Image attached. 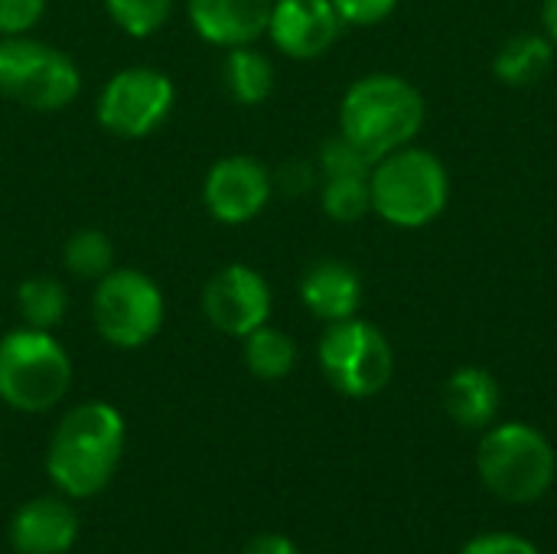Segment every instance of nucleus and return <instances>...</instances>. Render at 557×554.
<instances>
[{"instance_id":"30","label":"nucleus","mask_w":557,"mask_h":554,"mask_svg":"<svg viewBox=\"0 0 557 554\" xmlns=\"http://www.w3.org/2000/svg\"><path fill=\"white\" fill-rule=\"evenodd\" d=\"M542 23H545L548 36L557 42V0H545L542 3Z\"/></svg>"},{"instance_id":"15","label":"nucleus","mask_w":557,"mask_h":554,"mask_svg":"<svg viewBox=\"0 0 557 554\" xmlns=\"http://www.w3.org/2000/svg\"><path fill=\"white\" fill-rule=\"evenodd\" d=\"M300 300L313 317L339 323L356 317L362 304V281L343 261H317L300 281Z\"/></svg>"},{"instance_id":"7","label":"nucleus","mask_w":557,"mask_h":554,"mask_svg":"<svg viewBox=\"0 0 557 554\" xmlns=\"http://www.w3.org/2000/svg\"><path fill=\"white\" fill-rule=\"evenodd\" d=\"M163 294L157 281L134 268H111L91 297L95 330L104 343L117 349H140L147 346L163 327Z\"/></svg>"},{"instance_id":"29","label":"nucleus","mask_w":557,"mask_h":554,"mask_svg":"<svg viewBox=\"0 0 557 554\" xmlns=\"http://www.w3.org/2000/svg\"><path fill=\"white\" fill-rule=\"evenodd\" d=\"M242 554H297V545L290 542V539H284V535H274V532H268V535H255Z\"/></svg>"},{"instance_id":"6","label":"nucleus","mask_w":557,"mask_h":554,"mask_svg":"<svg viewBox=\"0 0 557 554\" xmlns=\"http://www.w3.org/2000/svg\"><path fill=\"white\" fill-rule=\"evenodd\" d=\"M78 88L82 72L62 49L29 36H0V95L33 111H62Z\"/></svg>"},{"instance_id":"28","label":"nucleus","mask_w":557,"mask_h":554,"mask_svg":"<svg viewBox=\"0 0 557 554\" xmlns=\"http://www.w3.org/2000/svg\"><path fill=\"white\" fill-rule=\"evenodd\" d=\"M310 183H313V173H310V167L300 163V160H290V163L281 167V173H277V186H284L287 193H307Z\"/></svg>"},{"instance_id":"5","label":"nucleus","mask_w":557,"mask_h":554,"mask_svg":"<svg viewBox=\"0 0 557 554\" xmlns=\"http://www.w3.org/2000/svg\"><path fill=\"white\" fill-rule=\"evenodd\" d=\"M72 385L69 353L49 330H13L0 340V398L26 415L49 411Z\"/></svg>"},{"instance_id":"26","label":"nucleus","mask_w":557,"mask_h":554,"mask_svg":"<svg viewBox=\"0 0 557 554\" xmlns=\"http://www.w3.org/2000/svg\"><path fill=\"white\" fill-rule=\"evenodd\" d=\"M336 13L343 23H352V26H372L379 20H385L398 0H333Z\"/></svg>"},{"instance_id":"19","label":"nucleus","mask_w":557,"mask_h":554,"mask_svg":"<svg viewBox=\"0 0 557 554\" xmlns=\"http://www.w3.org/2000/svg\"><path fill=\"white\" fill-rule=\"evenodd\" d=\"M245 366L255 379L277 382L294 372L297 366V343L274 330V327H258L245 336Z\"/></svg>"},{"instance_id":"2","label":"nucleus","mask_w":557,"mask_h":554,"mask_svg":"<svg viewBox=\"0 0 557 554\" xmlns=\"http://www.w3.org/2000/svg\"><path fill=\"white\" fill-rule=\"evenodd\" d=\"M424 124V98L401 75L359 78L339 104V134L372 160L408 147Z\"/></svg>"},{"instance_id":"20","label":"nucleus","mask_w":557,"mask_h":554,"mask_svg":"<svg viewBox=\"0 0 557 554\" xmlns=\"http://www.w3.org/2000/svg\"><path fill=\"white\" fill-rule=\"evenodd\" d=\"M16 307L26 327L33 330H52L65 320L69 294L55 278H26L16 287Z\"/></svg>"},{"instance_id":"21","label":"nucleus","mask_w":557,"mask_h":554,"mask_svg":"<svg viewBox=\"0 0 557 554\" xmlns=\"http://www.w3.org/2000/svg\"><path fill=\"white\" fill-rule=\"evenodd\" d=\"M62 258L75 278H88V281H101L114 268L111 238L98 229H78L75 235H69Z\"/></svg>"},{"instance_id":"17","label":"nucleus","mask_w":557,"mask_h":554,"mask_svg":"<svg viewBox=\"0 0 557 554\" xmlns=\"http://www.w3.org/2000/svg\"><path fill=\"white\" fill-rule=\"evenodd\" d=\"M552 42L539 33H519L512 36L493 59V72L503 85H512V88H525V85H535L548 65H552Z\"/></svg>"},{"instance_id":"22","label":"nucleus","mask_w":557,"mask_h":554,"mask_svg":"<svg viewBox=\"0 0 557 554\" xmlns=\"http://www.w3.org/2000/svg\"><path fill=\"white\" fill-rule=\"evenodd\" d=\"M111 20L127 36H153L173 13V0H104Z\"/></svg>"},{"instance_id":"24","label":"nucleus","mask_w":557,"mask_h":554,"mask_svg":"<svg viewBox=\"0 0 557 554\" xmlns=\"http://www.w3.org/2000/svg\"><path fill=\"white\" fill-rule=\"evenodd\" d=\"M320 167H323L326 180H339V176L369 180L375 160H372L369 153H362L352 140H346V137L339 134V137H330V140L323 144V150H320Z\"/></svg>"},{"instance_id":"12","label":"nucleus","mask_w":557,"mask_h":554,"mask_svg":"<svg viewBox=\"0 0 557 554\" xmlns=\"http://www.w3.org/2000/svg\"><path fill=\"white\" fill-rule=\"evenodd\" d=\"M343 20L333 0H274L268 33L290 59H317L339 39Z\"/></svg>"},{"instance_id":"27","label":"nucleus","mask_w":557,"mask_h":554,"mask_svg":"<svg viewBox=\"0 0 557 554\" xmlns=\"http://www.w3.org/2000/svg\"><path fill=\"white\" fill-rule=\"evenodd\" d=\"M460 554H542L532 542H525L522 535L512 532H490L473 539Z\"/></svg>"},{"instance_id":"9","label":"nucleus","mask_w":557,"mask_h":554,"mask_svg":"<svg viewBox=\"0 0 557 554\" xmlns=\"http://www.w3.org/2000/svg\"><path fill=\"white\" fill-rule=\"evenodd\" d=\"M176 88L170 75L147 69V65H131L111 75L98 98V121L104 131L117 137H147L153 134L166 114L173 111Z\"/></svg>"},{"instance_id":"8","label":"nucleus","mask_w":557,"mask_h":554,"mask_svg":"<svg viewBox=\"0 0 557 554\" xmlns=\"http://www.w3.org/2000/svg\"><path fill=\"white\" fill-rule=\"evenodd\" d=\"M320 369L330 385L349 398L379 395L395 372V356L385 333L366 320H339L320 340Z\"/></svg>"},{"instance_id":"14","label":"nucleus","mask_w":557,"mask_h":554,"mask_svg":"<svg viewBox=\"0 0 557 554\" xmlns=\"http://www.w3.org/2000/svg\"><path fill=\"white\" fill-rule=\"evenodd\" d=\"M274 0H189L196 33L212 46H251L268 33Z\"/></svg>"},{"instance_id":"4","label":"nucleus","mask_w":557,"mask_h":554,"mask_svg":"<svg viewBox=\"0 0 557 554\" xmlns=\"http://www.w3.org/2000/svg\"><path fill=\"white\" fill-rule=\"evenodd\" d=\"M476 470L490 493L506 503L542 500L557 477L555 447L542 431L509 421L493 428L476 451Z\"/></svg>"},{"instance_id":"13","label":"nucleus","mask_w":557,"mask_h":554,"mask_svg":"<svg viewBox=\"0 0 557 554\" xmlns=\"http://www.w3.org/2000/svg\"><path fill=\"white\" fill-rule=\"evenodd\" d=\"M78 539V516L59 496L23 503L10 519V545L16 554H65Z\"/></svg>"},{"instance_id":"16","label":"nucleus","mask_w":557,"mask_h":554,"mask_svg":"<svg viewBox=\"0 0 557 554\" xmlns=\"http://www.w3.org/2000/svg\"><path fill=\"white\" fill-rule=\"evenodd\" d=\"M444 408L463 428H490L499 411V385L486 369L463 366L444 385Z\"/></svg>"},{"instance_id":"11","label":"nucleus","mask_w":557,"mask_h":554,"mask_svg":"<svg viewBox=\"0 0 557 554\" xmlns=\"http://www.w3.org/2000/svg\"><path fill=\"white\" fill-rule=\"evenodd\" d=\"M271 193H274V176L261 160L245 153L215 160L202 186L206 209L212 212V219L225 225L251 222L268 206Z\"/></svg>"},{"instance_id":"1","label":"nucleus","mask_w":557,"mask_h":554,"mask_svg":"<svg viewBox=\"0 0 557 554\" xmlns=\"http://www.w3.org/2000/svg\"><path fill=\"white\" fill-rule=\"evenodd\" d=\"M124 454V418L114 405L85 402L72 408L46 454L49 480L72 500L98 496L117 473Z\"/></svg>"},{"instance_id":"18","label":"nucleus","mask_w":557,"mask_h":554,"mask_svg":"<svg viewBox=\"0 0 557 554\" xmlns=\"http://www.w3.org/2000/svg\"><path fill=\"white\" fill-rule=\"evenodd\" d=\"M222 78H225V88L235 101L261 104L274 88V65L264 52H258L251 46H235L225 56Z\"/></svg>"},{"instance_id":"10","label":"nucleus","mask_w":557,"mask_h":554,"mask_svg":"<svg viewBox=\"0 0 557 554\" xmlns=\"http://www.w3.org/2000/svg\"><path fill=\"white\" fill-rule=\"evenodd\" d=\"M202 313L219 333L245 340L251 330L268 323L271 287L255 268L225 264L202 287Z\"/></svg>"},{"instance_id":"3","label":"nucleus","mask_w":557,"mask_h":554,"mask_svg":"<svg viewBox=\"0 0 557 554\" xmlns=\"http://www.w3.org/2000/svg\"><path fill=\"white\" fill-rule=\"evenodd\" d=\"M369 193L372 212H379L385 222L398 229H421L444 212L450 199V180L431 150L401 147L375 160Z\"/></svg>"},{"instance_id":"23","label":"nucleus","mask_w":557,"mask_h":554,"mask_svg":"<svg viewBox=\"0 0 557 554\" xmlns=\"http://www.w3.org/2000/svg\"><path fill=\"white\" fill-rule=\"evenodd\" d=\"M323 212L336 222H359L366 212H372V193L369 180L339 176L323 183Z\"/></svg>"},{"instance_id":"25","label":"nucleus","mask_w":557,"mask_h":554,"mask_svg":"<svg viewBox=\"0 0 557 554\" xmlns=\"http://www.w3.org/2000/svg\"><path fill=\"white\" fill-rule=\"evenodd\" d=\"M46 13V0H0V36H26Z\"/></svg>"}]
</instances>
